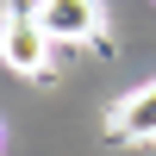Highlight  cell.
I'll return each instance as SVG.
<instances>
[{
  "label": "cell",
  "mask_w": 156,
  "mask_h": 156,
  "mask_svg": "<svg viewBox=\"0 0 156 156\" xmlns=\"http://www.w3.org/2000/svg\"><path fill=\"white\" fill-rule=\"evenodd\" d=\"M112 131H119V137H131V144H150V137H156V81L119 100V112H112Z\"/></svg>",
  "instance_id": "3"
},
{
  "label": "cell",
  "mask_w": 156,
  "mask_h": 156,
  "mask_svg": "<svg viewBox=\"0 0 156 156\" xmlns=\"http://www.w3.org/2000/svg\"><path fill=\"white\" fill-rule=\"evenodd\" d=\"M37 19H44L50 44H87L100 37V0H37Z\"/></svg>",
  "instance_id": "2"
},
{
  "label": "cell",
  "mask_w": 156,
  "mask_h": 156,
  "mask_svg": "<svg viewBox=\"0 0 156 156\" xmlns=\"http://www.w3.org/2000/svg\"><path fill=\"white\" fill-rule=\"evenodd\" d=\"M44 56H50V31L37 12H6V25H0V62L19 75H44Z\"/></svg>",
  "instance_id": "1"
}]
</instances>
